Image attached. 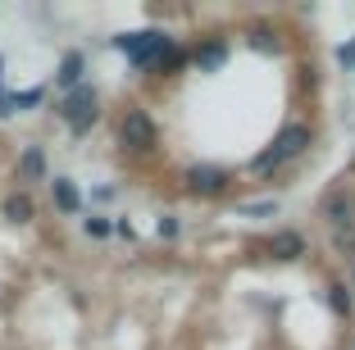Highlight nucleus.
I'll list each match as a JSON object with an SVG mask.
<instances>
[{
	"label": "nucleus",
	"instance_id": "nucleus-1",
	"mask_svg": "<svg viewBox=\"0 0 355 350\" xmlns=\"http://www.w3.org/2000/svg\"><path fill=\"white\" fill-rule=\"evenodd\" d=\"M114 46L128 55V60L137 64V69H155V64H164L168 55H173V42H168L164 32H128V37H114Z\"/></svg>",
	"mask_w": 355,
	"mask_h": 350
},
{
	"label": "nucleus",
	"instance_id": "nucleus-2",
	"mask_svg": "<svg viewBox=\"0 0 355 350\" xmlns=\"http://www.w3.org/2000/svg\"><path fill=\"white\" fill-rule=\"evenodd\" d=\"M310 146V128L305 123H287L278 137H273V146L264 155H255V173H269V168L287 164V159H296V155Z\"/></svg>",
	"mask_w": 355,
	"mask_h": 350
},
{
	"label": "nucleus",
	"instance_id": "nucleus-3",
	"mask_svg": "<svg viewBox=\"0 0 355 350\" xmlns=\"http://www.w3.org/2000/svg\"><path fill=\"white\" fill-rule=\"evenodd\" d=\"M60 114H64V123L73 128V132H87V128L96 123V91L92 87H73V91L64 96Z\"/></svg>",
	"mask_w": 355,
	"mask_h": 350
},
{
	"label": "nucleus",
	"instance_id": "nucleus-4",
	"mask_svg": "<svg viewBox=\"0 0 355 350\" xmlns=\"http://www.w3.org/2000/svg\"><path fill=\"white\" fill-rule=\"evenodd\" d=\"M128 150H155V123H150L146 110H128L123 114V128H119Z\"/></svg>",
	"mask_w": 355,
	"mask_h": 350
},
{
	"label": "nucleus",
	"instance_id": "nucleus-5",
	"mask_svg": "<svg viewBox=\"0 0 355 350\" xmlns=\"http://www.w3.org/2000/svg\"><path fill=\"white\" fill-rule=\"evenodd\" d=\"M187 186H191V191H200V196H214V191L228 186V173L214 168V164H196V168H187Z\"/></svg>",
	"mask_w": 355,
	"mask_h": 350
},
{
	"label": "nucleus",
	"instance_id": "nucleus-6",
	"mask_svg": "<svg viewBox=\"0 0 355 350\" xmlns=\"http://www.w3.org/2000/svg\"><path fill=\"white\" fill-rule=\"evenodd\" d=\"M269 255H273V259H282V264H292V259H301V255H305V237H301V232H273Z\"/></svg>",
	"mask_w": 355,
	"mask_h": 350
},
{
	"label": "nucleus",
	"instance_id": "nucleus-7",
	"mask_svg": "<svg viewBox=\"0 0 355 350\" xmlns=\"http://www.w3.org/2000/svg\"><path fill=\"white\" fill-rule=\"evenodd\" d=\"M51 196H55V209H60V214H78V205H83V196H78V186L69 182V177H55Z\"/></svg>",
	"mask_w": 355,
	"mask_h": 350
},
{
	"label": "nucleus",
	"instance_id": "nucleus-8",
	"mask_svg": "<svg viewBox=\"0 0 355 350\" xmlns=\"http://www.w3.org/2000/svg\"><path fill=\"white\" fill-rule=\"evenodd\" d=\"M83 55H78V51H69V55H64V60H60V87H69V91H73V87H83Z\"/></svg>",
	"mask_w": 355,
	"mask_h": 350
},
{
	"label": "nucleus",
	"instance_id": "nucleus-9",
	"mask_svg": "<svg viewBox=\"0 0 355 350\" xmlns=\"http://www.w3.org/2000/svg\"><path fill=\"white\" fill-rule=\"evenodd\" d=\"M351 214H355V200L346 196V191H337V196L328 200V223L333 227H351Z\"/></svg>",
	"mask_w": 355,
	"mask_h": 350
},
{
	"label": "nucleus",
	"instance_id": "nucleus-10",
	"mask_svg": "<svg viewBox=\"0 0 355 350\" xmlns=\"http://www.w3.org/2000/svg\"><path fill=\"white\" fill-rule=\"evenodd\" d=\"M223 60H228V46H223V42H209V46H200V51H196V64H200V73H214V69H223Z\"/></svg>",
	"mask_w": 355,
	"mask_h": 350
},
{
	"label": "nucleus",
	"instance_id": "nucleus-11",
	"mask_svg": "<svg viewBox=\"0 0 355 350\" xmlns=\"http://www.w3.org/2000/svg\"><path fill=\"white\" fill-rule=\"evenodd\" d=\"M46 173V155L32 146V150H23V159H19V177L23 182H32V177H42Z\"/></svg>",
	"mask_w": 355,
	"mask_h": 350
},
{
	"label": "nucleus",
	"instance_id": "nucleus-12",
	"mask_svg": "<svg viewBox=\"0 0 355 350\" xmlns=\"http://www.w3.org/2000/svg\"><path fill=\"white\" fill-rule=\"evenodd\" d=\"M5 218H10V223H28L32 218V200L28 196H10L5 200Z\"/></svg>",
	"mask_w": 355,
	"mask_h": 350
},
{
	"label": "nucleus",
	"instance_id": "nucleus-13",
	"mask_svg": "<svg viewBox=\"0 0 355 350\" xmlns=\"http://www.w3.org/2000/svg\"><path fill=\"white\" fill-rule=\"evenodd\" d=\"M28 105H42V87H32V91L10 96V110H28Z\"/></svg>",
	"mask_w": 355,
	"mask_h": 350
},
{
	"label": "nucleus",
	"instance_id": "nucleus-14",
	"mask_svg": "<svg viewBox=\"0 0 355 350\" xmlns=\"http://www.w3.org/2000/svg\"><path fill=\"white\" fill-rule=\"evenodd\" d=\"M328 300H333L337 314H351V296H346V287H328Z\"/></svg>",
	"mask_w": 355,
	"mask_h": 350
},
{
	"label": "nucleus",
	"instance_id": "nucleus-15",
	"mask_svg": "<svg viewBox=\"0 0 355 350\" xmlns=\"http://www.w3.org/2000/svg\"><path fill=\"white\" fill-rule=\"evenodd\" d=\"M155 232H159V237H168V241H173V237H178V218H173V214H164V218L155 223Z\"/></svg>",
	"mask_w": 355,
	"mask_h": 350
},
{
	"label": "nucleus",
	"instance_id": "nucleus-16",
	"mask_svg": "<svg viewBox=\"0 0 355 350\" xmlns=\"http://www.w3.org/2000/svg\"><path fill=\"white\" fill-rule=\"evenodd\" d=\"M87 232H92V237H110V223H105V218H87Z\"/></svg>",
	"mask_w": 355,
	"mask_h": 350
},
{
	"label": "nucleus",
	"instance_id": "nucleus-17",
	"mask_svg": "<svg viewBox=\"0 0 355 350\" xmlns=\"http://www.w3.org/2000/svg\"><path fill=\"white\" fill-rule=\"evenodd\" d=\"M241 214H273V200H260V205H241Z\"/></svg>",
	"mask_w": 355,
	"mask_h": 350
},
{
	"label": "nucleus",
	"instance_id": "nucleus-18",
	"mask_svg": "<svg viewBox=\"0 0 355 350\" xmlns=\"http://www.w3.org/2000/svg\"><path fill=\"white\" fill-rule=\"evenodd\" d=\"M337 60H342L346 69H351V64H355V42H351V46H342V51H337Z\"/></svg>",
	"mask_w": 355,
	"mask_h": 350
}]
</instances>
